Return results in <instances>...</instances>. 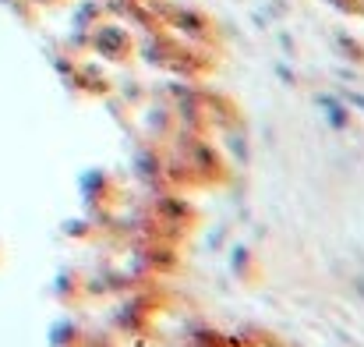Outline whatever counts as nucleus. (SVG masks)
<instances>
[{"instance_id":"nucleus-1","label":"nucleus","mask_w":364,"mask_h":347,"mask_svg":"<svg viewBox=\"0 0 364 347\" xmlns=\"http://www.w3.org/2000/svg\"><path fill=\"white\" fill-rule=\"evenodd\" d=\"M230 269H234V276L241 280V284H262V276H265V266L255 259V252L251 248H234V255H230Z\"/></svg>"},{"instance_id":"nucleus-2","label":"nucleus","mask_w":364,"mask_h":347,"mask_svg":"<svg viewBox=\"0 0 364 347\" xmlns=\"http://www.w3.org/2000/svg\"><path fill=\"white\" fill-rule=\"evenodd\" d=\"M50 347H85V333L75 319H60L50 330Z\"/></svg>"},{"instance_id":"nucleus-3","label":"nucleus","mask_w":364,"mask_h":347,"mask_svg":"<svg viewBox=\"0 0 364 347\" xmlns=\"http://www.w3.org/2000/svg\"><path fill=\"white\" fill-rule=\"evenodd\" d=\"M53 298H57L60 305H75V301L82 298V276L60 273V276L53 280Z\"/></svg>"}]
</instances>
